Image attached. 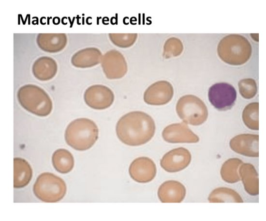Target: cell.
Instances as JSON below:
<instances>
[{"label":"cell","instance_id":"5b68a950","mask_svg":"<svg viewBox=\"0 0 266 221\" xmlns=\"http://www.w3.org/2000/svg\"><path fill=\"white\" fill-rule=\"evenodd\" d=\"M176 111L179 117L186 124L199 126L207 119L208 111L204 102L199 97L191 95L181 97L176 105Z\"/></svg>","mask_w":266,"mask_h":221},{"label":"cell","instance_id":"8992f818","mask_svg":"<svg viewBox=\"0 0 266 221\" xmlns=\"http://www.w3.org/2000/svg\"><path fill=\"white\" fill-rule=\"evenodd\" d=\"M18 96L22 106L30 112L40 116L48 115L52 110V103L47 94L34 85L22 87Z\"/></svg>","mask_w":266,"mask_h":221},{"label":"cell","instance_id":"d4e9b609","mask_svg":"<svg viewBox=\"0 0 266 221\" xmlns=\"http://www.w3.org/2000/svg\"><path fill=\"white\" fill-rule=\"evenodd\" d=\"M111 41L116 46L122 48L132 46L137 38L136 33H111L109 34Z\"/></svg>","mask_w":266,"mask_h":221},{"label":"cell","instance_id":"e0dca14e","mask_svg":"<svg viewBox=\"0 0 266 221\" xmlns=\"http://www.w3.org/2000/svg\"><path fill=\"white\" fill-rule=\"evenodd\" d=\"M32 176V169L25 159L15 158L14 159V187L22 188L27 186Z\"/></svg>","mask_w":266,"mask_h":221},{"label":"cell","instance_id":"9a60e30c","mask_svg":"<svg viewBox=\"0 0 266 221\" xmlns=\"http://www.w3.org/2000/svg\"><path fill=\"white\" fill-rule=\"evenodd\" d=\"M186 190L178 181L168 180L160 186L158 195L162 203H180L184 199Z\"/></svg>","mask_w":266,"mask_h":221},{"label":"cell","instance_id":"8fae6325","mask_svg":"<svg viewBox=\"0 0 266 221\" xmlns=\"http://www.w3.org/2000/svg\"><path fill=\"white\" fill-rule=\"evenodd\" d=\"M191 158V154L188 149L178 147L166 153L161 159L160 164L166 172L175 173L186 168Z\"/></svg>","mask_w":266,"mask_h":221},{"label":"cell","instance_id":"cb8c5ba5","mask_svg":"<svg viewBox=\"0 0 266 221\" xmlns=\"http://www.w3.org/2000/svg\"><path fill=\"white\" fill-rule=\"evenodd\" d=\"M183 50V46L180 40L171 37L164 43L163 55L165 59L177 57L181 54Z\"/></svg>","mask_w":266,"mask_h":221},{"label":"cell","instance_id":"30bf717a","mask_svg":"<svg viewBox=\"0 0 266 221\" xmlns=\"http://www.w3.org/2000/svg\"><path fill=\"white\" fill-rule=\"evenodd\" d=\"M84 98L87 104L96 110H103L110 107L114 100L113 92L102 85H95L85 92Z\"/></svg>","mask_w":266,"mask_h":221},{"label":"cell","instance_id":"4fadbf2b","mask_svg":"<svg viewBox=\"0 0 266 221\" xmlns=\"http://www.w3.org/2000/svg\"><path fill=\"white\" fill-rule=\"evenodd\" d=\"M164 140L170 143H196L199 138L184 123L171 124L163 131Z\"/></svg>","mask_w":266,"mask_h":221},{"label":"cell","instance_id":"603a6c76","mask_svg":"<svg viewBox=\"0 0 266 221\" xmlns=\"http://www.w3.org/2000/svg\"><path fill=\"white\" fill-rule=\"evenodd\" d=\"M259 103L252 102L247 105L244 108L242 118L244 124L250 129L255 130L259 129Z\"/></svg>","mask_w":266,"mask_h":221},{"label":"cell","instance_id":"ac0fdd59","mask_svg":"<svg viewBox=\"0 0 266 221\" xmlns=\"http://www.w3.org/2000/svg\"><path fill=\"white\" fill-rule=\"evenodd\" d=\"M52 161L55 169L61 174L70 172L74 166L72 154L64 149L57 150L53 154Z\"/></svg>","mask_w":266,"mask_h":221},{"label":"cell","instance_id":"9c48e42d","mask_svg":"<svg viewBox=\"0 0 266 221\" xmlns=\"http://www.w3.org/2000/svg\"><path fill=\"white\" fill-rule=\"evenodd\" d=\"M102 66L108 79H118L124 76L128 70L126 61L118 51L112 50L103 57Z\"/></svg>","mask_w":266,"mask_h":221},{"label":"cell","instance_id":"6da1fadb","mask_svg":"<svg viewBox=\"0 0 266 221\" xmlns=\"http://www.w3.org/2000/svg\"><path fill=\"white\" fill-rule=\"evenodd\" d=\"M152 118L140 111L130 112L118 121L116 128L119 140L130 146H139L149 142L155 132Z\"/></svg>","mask_w":266,"mask_h":221},{"label":"cell","instance_id":"ba28073f","mask_svg":"<svg viewBox=\"0 0 266 221\" xmlns=\"http://www.w3.org/2000/svg\"><path fill=\"white\" fill-rule=\"evenodd\" d=\"M174 90L172 84L166 80L154 82L145 91L144 100L151 105H163L172 99Z\"/></svg>","mask_w":266,"mask_h":221},{"label":"cell","instance_id":"7a4b0ae2","mask_svg":"<svg viewBox=\"0 0 266 221\" xmlns=\"http://www.w3.org/2000/svg\"><path fill=\"white\" fill-rule=\"evenodd\" d=\"M96 124L88 118H78L70 123L65 133L67 143L74 149L84 151L89 149L98 138Z\"/></svg>","mask_w":266,"mask_h":221},{"label":"cell","instance_id":"2e32d148","mask_svg":"<svg viewBox=\"0 0 266 221\" xmlns=\"http://www.w3.org/2000/svg\"><path fill=\"white\" fill-rule=\"evenodd\" d=\"M238 171L246 192L252 196L258 195V175L253 165L250 163H242Z\"/></svg>","mask_w":266,"mask_h":221},{"label":"cell","instance_id":"5bb4252c","mask_svg":"<svg viewBox=\"0 0 266 221\" xmlns=\"http://www.w3.org/2000/svg\"><path fill=\"white\" fill-rule=\"evenodd\" d=\"M230 147L235 152L249 157H259V135L242 134L230 141Z\"/></svg>","mask_w":266,"mask_h":221},{"label":"cell","instance_id":"d6986e66","mask_svg":"<svg viewBox=\"0 0 266 221\" xmlns=\"http://www.w3.org/2000/svg\"><path fill=\"white\" fill-rule=\"evenodd\" d=\"M101 53L96 48H88L81 51L72 60L74 65L85 68L93 66L100 62Z\"/></svg>","mask_w":266,"mask_h":221},{"label":"cell","instance_id":"484cf974","mask_svg":"<svg viewBox=\"0 0 266 221\" xmlns=\"http://www.w3.org/2000/svg\"><path fill=\"white\" fill-rule=\"evenodd\" d=\"M238 86L240 95L245 99L252 98L257 93V84L252 79H241L238 82Z\"/></svg>","mask_w":266,"mask_h":221},{"label":"cell","instance_id":"44dd1931","mask_svg":"<svg viewBox=\"0 0 266 221\" xmlns=\"http://www.w3.org/2000/svg\"><path fill=\"white\" fill-rule=\"evenodd\" d=\"M210 203H243L240 196L234 190L228 188H219L209 194Z\"/></svg>","mask_w":266,"mask_h":221},{"label":"cell","instance_id":"277c9868","mask_svg":"<svg viewBox=\"0 0 266 221\" xmlns=\"http://www.w3.org/2000/svg\"><path fill=\"white\" fill-rule=\"evenodd\" d=\"M33 190L35 196L41 201L55 203L63 198L67 188L61 178L52 173H44L37 177Z\"/></svg>","mask_w":266,"mask_h":221},{"label":"cell","instance_id":"7402d4cb","mask_svg":"<svg viewBox=\"0 0 266 221\" xmlns=\"http://www.w3.org/2000/svg\"><path fill=\"white\" fill-rule=\"evenodd\" d=\"M57 70L56 64L49 58H42L34 63L33 71L35 76L41 80H47L52 78Z\"/></svg>","mask_w":266,"mask_h":221},{"label":"cell","instance_id":"52a82bcc","mask_svg":"<svg viewBox=\"0 0 266 221\" xmlns=\"http://www.w3.org/2000/svg\"><path fill=\"white\" fill-rule=\"evenodd\" d=\"M208 99L211 104L221 111L231 109L236 98V92L231 84L225 82L217 83L208 91Z\"/></svg>","mask_w":266,"mask_h":221},{"label":"cell","instance_id":"7c38bea8","mask_svg":"<svg viewBox=\"0 0 266 221\" xmlns=\"http://www.w3.org/2000/svg\"><path fill=\"white\" fill-rule=\"evenodd\" d=\"M131 178L139 183H148L152 180L156 174V167L153 161L148 157H139L130 164L129 169Z\"/></svg>","mask_w":266,"mask_h":221},{"label":"cell","instance_id":"3957f363","mask_svg":"<svg viewBox=\"0 0 266 221\" xmlns=\"http://www.w3.org/2000/svg\"><path fill=\"white\" fill-rule=\"evenodd\" d=\"M217 52L220 59L225 63L240 65L249 60L252 47L246 38L239 34H232L220 41Z\"/></svg>","mask_w":266,"mask_h":221},{"label":"cell","instance_id":"ffe728a7","mask_svg":"<svg viewBox=\"0 0 266 221\" xmlns=\"http://www.w3.org/2000/svg\"><path fill=\"white\" fill-rule=\"evenodd\" d=\"M242 163V161L237 158H232L226 160L222 164L221 170L222 179L229 183H234L240 181L238 171Z\"/></svg>","mask_w":266,"mask_h":221}]
</instances>
